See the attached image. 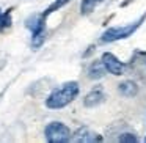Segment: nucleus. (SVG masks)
Returning a JSON list of instances; mask_svg holds the SVG:
<instances>
[{"label": "nucleus", "mask_w": 146, "mask_h": 143, "mask_svg": "<svg viewBox=\"0 0 146 143\" xmlns=\"http://www.w3.org/2000/svg\"><path fill=\"white\" fill-rule=\"evenodd\" d=\"M79 91L80 88L77 82H66L49 94V98L46 99V105L49 108H54V110L63 108L79 96Z\"/></svg>", "instance_id": "nucleus-1"}, {"label": "nucleus", "mask_w": 146, "mask_h": 143, "mask_svg": "<svg viewBox=\"0 0 146 143\" xmlns=\"http://www.w3.org/2000/svg\"><path fill=\"white\" fill-rule=\"evenodd\" d=\"M145 19H146V13L141 14L140 19H137L135 22L129 24V25H126V27H111V29L105 30L104 35L101 36V41L102 43H113V41H119V39L129 38L130 35H133V33L141 27V24L145 22Z\"/></svg>", "instance_id": "nucleus-2"}, {"label": "nucleus", "mask_w": 146, "mask_h": 143, "mask_svg": "<svg viewBox=\"0 0 146 143\" xmlns=\"http://www.w3.org/2000/svg\"><path fill=\"white\" fill-rule=\"evenodd\" d=\"M44 135L49 143H66L71 140V130L60 121H52L46 126Z\"/></svg>", "instance_id": "nucleus-3"}, {"label": "nucleus", "mask_w": 146, "mask_h": 143, "mask_svg": "<svg viewBox=\"0 0 146 143\" xmlns=\"http://www.w3.org/2000/svg\"><path fill=\"white\" fill-rule=\"evenodd\" d=\"M101 61H102V65H104V68H105L107 72L113 74V76H121V74H124L126 65H124L121 60H118V57L113 55L111 52H104Z\"/></svg>", "instance_id": "nucleus-4"}, {"label": "nucleus", "mask_w": 146, "mask_h": 143, "mask_svg": "<svg viewBox=\"0 0 146 143\" xmlns=\"http://www.w3.org/2000/svg\"><path fill=\"white\" fill-rule=\"evenodd\" d=\"M74 140L76 142H102V137L99 135V134L93 132V130L86 129V127H82V129H79L76 134H74Z\"/></svg>", "instance_id": "nucleus-5"}, {"label": "nucleus", "mask_w": 146, "mask_h": 143, "mask_svg": "<svg viewBox=\"0 0 146 143\" xmlns=\"http://www.w3.org/2000/svg\"><path fill=\"white\" fill-rule=\"evenodd\" d=\"M104 98H105V94H104V91H102V88L99 86V88L91 90V91L85 96L83 104H85V107H96V105H99L104 101Z\"/></svg>", "instance_id": "nucleus-6"}, {"label": "nucleus", "mask_w": 146, "mask_h": 143, "mask_svg": "<svg viewBox=\"0 0 146 143\" xmlns=\"http://www.w3.org/2000/svg\"><path fill=\"white\" fill-rule=\"evenodd\" d=\"M118 91L123 96H126V98H133V96L138 93V86H137V83L132 82V80H124V82H121L119 85H118Z\"/></svg>", "instance_id": "nucleus-7"}, {"label": "nucleus", "mask_w": 146, "mask_h": 143, "mask_svg": "<svg viewBox=\"0 0 146 143\" xmlns=\"http://www.w3.org/2000/svg\"><path fill=\"white\" fill-rule=\"evenodd\" d=\"M104 76H105V68L102 65V61H94L88 69V77L93 80H98Z\"/></svg>", "instance_id": "nucleus-8"}, {"label": "nucleus", "mask_w": 146, "mask_h": 143, "mask_svg": "<svg viewBox=\"0 0 146 143\" xmlns=\"http://www.w3.org/2000/svg\"><path fill=\"white\" fill-rule=\"evenodd\" d=\"M101 2H102V0H82V5H80V13H82L83 16H86V14L91 13V11L98 7V3H101Z\"/></svg>", "instance_id": "nucleus-9"}, {"label": "nucleus", "mask_w": 146, "mask_h": 143, "mask_svg": "<svg viewBox=\"0 0 146 143\" xmlns=\"http://www.w3.org/2000/svg\"><path fill=\"white\" fill-rule=\"evenodd\" d=\"M69 2H71V0H55L54 3H52L50 7H49L47 10H46L44 13L41 14V17H42V19H44V21H46V19H47V17H49V14H52V13H54V11L60 10L61 7H64V5H66V3H69Z\"/></svg>", "instance_id": "nucleus-10"}, {"label": "nucleus", "mask_w": 146, "mask_h": 143, "mask_svg": "<svg viewBox=\"0 0 146 143\" xmlns=\"http://www.w3.org/2000/svg\"><path fill=\"white\" fill-rule=\"evenodd\" d=\"M11 25V10H8L7 13L0 11V30L7 29Z\"/></svg>", "instance_id": "nucleus-11"}, {"label": "nucleus", "mask_w": 146, "mask_h": 143, "mask_svg": "<svg viewBox=\"0 0 146 143\" xmlns=\"http://www.w3.org/2000/svg\"><path fill=\"white\" fill-rule=\"evenodd\" d=\"M118 140H119L121 143H137L138 142V137L132 132H126V134H121V137Z\"/></svg>", "instance_id": "nucleus-12"}]
</instances>
